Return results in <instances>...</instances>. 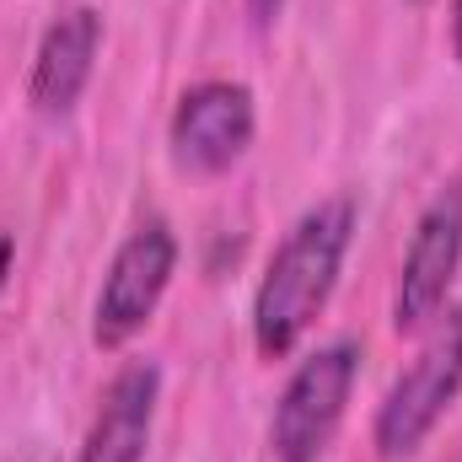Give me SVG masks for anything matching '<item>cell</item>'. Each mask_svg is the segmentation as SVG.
<instances>
[{
    "label": "cell",
    "instance_id": "cell-1",
    "mask_svg": "<svg viewBox=\"0 0 462 462\" xmlns=\"http://www.w3.org/2000/svg\"><path fill=\"white\" fill-rule=\"evenodd\" d=\"M349 242H355V199L349 194L318 199L280 236V247L263 263V280L253 291V349L263 360L296 355L307 328L323 318V307L339 285Z\"/></svg>",
    "mask_w": 462,
    "mask_h": 462
},
{
    "label": "cell",
    "instance_id": "cell-2",
    "mask_svg": "<svg viewBox=\"0 0 462 462\" xmlns=\"http://www.w3.org/2000/svg\"><path fill=\"white\" fill-rule=\"evenodd\" d=\"M462 393V301L447 307L425 339H420V355L393 376L387 398L376 403V420H371V447L382 462H403L414 457L430 430L447 420V409L457 403Z\"/></svg>",
    "mask_w": 462,
    "mask_h": 462
},
{
    "label": "cell",
    "instance_id": "cell-3",
    "mask_svg": "<svg viewBox=\"0 0 462 462\" xmlns=\"http://www.w3.org/2000/svg\"><path fill=\"white\" fill-rule=\"evenodd\" d=\"M360 376V345L334 339L296 360L274 398L269 420V457L274 462H323L339 441V425L349 414V393Z\"/></svg>",
    "mask_w": 462,
    "mask_h": 462
},
{
    "label": "cell",
    "instance_id": "cell-4",
    "mask_svg": "<svg viewBox=\"0 0 462 462\" xmlns=\"http://www.w3.org/2000/svg\"><path fill=\"white\" fill-rule=\"evenodd\" d=\"M178 274V236L162 216L140 221L108 258V274L92 301V345L124 349L162 307L167 285Z\"/></svg>",
    "mask_w": 462,
    "mask_h": 462
},
{
    "label": "cell",
    "instance_id": "cell-5",
    "mask_svg": "<svg viewBox=\"0 0 462 462\" xmlns=\"http://www.w3.org/2000/svg\"><path fill=\"white\" fill-rule=\"evenodd\" d=\"M462 269V178H452L414 221V236L398 263L393 285V328L398 334H425L447 307Z\"/></svg>",
    "mask_w": 462,
    "mask_h": 462
},
{
    "label": "cell",
    "instance_id": "cell-6",
    "mask_svg": "<svg viewBox=\"0 0 462 462\" xmlns=\"http://www.w3.org/2000/svg\"><path fill=\"white\" fill-rule=\"evenodd\" d=\"M258 134V103L242 81L226 76H210V81H194L167 124V145H172V162L183 172H199V178H216L236 167L247 156Z\"/></svg>",
    "mask_w": 462,
    "mask_h": 462
},
{
    "label": "cell",
    "instance_id": "cell-7",
    "mask_svg": "<svg viewBox=\"0 0 462 462\" xmlns=\"http://www.w3.org/2000/svg\"><path fill=\"white\" fill-rule=\"evenodd\" d=\"M97 54H103V11L97 5H70L60 11L43 38H38V54H32V76H27V103L32 114L43 118H65L81 92L92 87V70H97Z\"/></svg>",
    "mask_w": 462,
    "mask_h": 462
},
{
    "label": "cell",
    "instance_id": "cell-8",
    "mask_svg": "<svg viewBox=\"0 0 462 462\" xmlns=\"http://www.w3.org/2000/svg\"><path fill=\"white\" fill-rule=\"evenodd\" d=\"M156 403H162V365L156 360H124L108 376L97 414H92L70 462H145L151 430H156Z\"/></svg>",
    "mask_w": 462,
    "mask_h": 462
},
{
    "label": "cell",
    "instance_id": "cell-9",
    "mask_svg": "<svg viewBox=\"0 0 462 462\" xmlns=\"http://www.w3.org/2000/svg\"><path fill=\"white\" fill-rule=\"evenodd\" d=\"M247 5V16H253V27H269L280 11H285V0H242Z\"/></svg>",
    "mask_w": 462,
    "mask_h": 462
},
{
    "label": "cell",
    "instance_id": "cell-10",
    "mask_svg": "<svg viewBox=\"0 0 462 462\" xmlns=\"http://www.w3.org/2000/svg\"><path fill=\"white\" fill-rule=\"evenodd\" d=\"M11 263H16V236L0 231V291H5V280H11Z\"/></svg>",
    "mask_w": 462,
    "mask_h": 462
},
{
    "label": "cell",
    "instance_id": "cell-11",
    "mask_svg": "<svg viewBox=\"0 0 462 462\" xmlns=\"http://www.w3.org/2000/svg\"><path fill=\"white\" fill-rule=\"evenodd\" d=\"M452 54L462 65V0H452Z\"/></svg>",
    "mask_w": 462,
    "mask_h": 462
},
{
    "label": "cell",
    "instance_id": "cell-12",
    "mask_svg": "<svg viewBox=\"0 0 462 462\" xmlns=\"http://www.w3.org/2000/svg\"><path fill=\"white\" fill-rule=\"evenodd\" d=\"M414 5H425V0H414Z\"/></svg>",
    "mask_w": 462,
    "mask_h": 462
}]
</instances>
